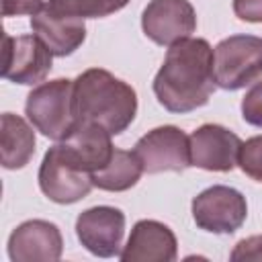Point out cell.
I'll return each instance as SVG.
<instances>
[{
    "label": "cell",
    "instance_id": "12",
    "mask_svg": "<svg viewBox=\"0 0 262 262\" xmlns=\"http://www.w3.org/2000/svg\"><path fill=\"white\" fill-rule=\"evenodd\" d=\"M63 237L55 223L29 219L8 237V256L12 262H55L61 258Z\"/></svg>",
    "mask_w": 262,
    "mask_h": 262
},
{
    "label": "cell",
    "instance_id": "17",
    "mask_svg": "<svg viewBox=\"0 0 262 262\" xmlns=\"http://www.w3.org/2000/svg\"><path fill=\"white\" fill-rule=\"evenodd\" d=\"M141 174H143V166L139 158L135 156V151H125V149L115 147L106 166H102L100 170L92 174V182L100 190L123 192L135 186Z\"/></svg>",
    "mask_w": 262,
    "mask_h": 262
},
{
    "label": "cell",
    "instance_id": "10",
    "mask_svg": "<svg viewBox=\"0 0 262 262\" xmlns=\"http://www.w3.org/2000/svg\"><path fill=\"white\" fill-rule=\"evenodd\" d=\"M141 29L156 45H174L196 31V12L188 0H151L141 14Z\"/></svg>",
    "mask_w": 262,
    "mask_h": 262
},
{
    "label": "cell",
    "instance_id": "14",
    "mask_svg": "<svg viewBox=\"0 0 262 262\" xmlns=\"http://www.w3.org/2000/svg\"><path fill=\"white\" fill-rule=\"evenodd\" d=\"M178 256L174 231L154 219H141L133 225L119 258L123 262H172Z\"/></svg>",
    "mask_w": 262,
    "mask_h": 262
},
{
    "label": "cell",
    "instance_id": "1",
    "mask_svg": "<svg viewBox=\"0 0 262 262\" xmlns=\"http://www.w3.org/2000/svg\"><path fill=\"white\" fill-rule=\"evenodd\" d=\"M215 88L213 47L209 41L188 37L170 45L154 78V94L166 111H196L209 102Z\"/></svg>",
    "mask_w": 262,
    "mask_h": 262
},
{
    "label": "cell",
    "instance_id": "18",
    "mask_svg": "<svg viewBox=\"0 0 262 262\" xmlns=\"http://www.w3.org/2000/svg\"><path fill=\"white\" fill-rule=\"evenodd\" d=\"M49 4L78 18H102L125 8L129 0H49Z\"/></svg>",
    "mask_w": 262,
    "mask_h": 262
},
{
    "label": "cell",
    "instance_id": "9",
    "mask_svg": "<svg viewBox=\"0 0 262 262\" xmlns=\"http://www.w3.org/2000/svg\"><path fill=\"white\" fill-rule=\"evenodd\" d=\"M80 244L98 258L119 256L125 235V213L117 207L98 205L82 211L76 219Z\"/></svg>",
    "mask_w": 262,
    "mask_h": 262
},
{
    "label": "cell",
    "instance_id": "4",
    "mask_svg": "<svg viewBox=\"0 0 262 262\" xmlns=\"http://www.w3.org/2000/svg\"><path fill=\"white\" fill-rule=\"evenodd\" d=\"M92 186V172L86 170L61 141L45 151L39 168V188L49 201L72 205L88 196Z\"/></svg>",
    "mask_w": 262,
    "mask_h": 262
},
{
    "label": "cell",
    "instance_id": "19",
    "mask_svg": "<svg viewBox=\"0 0 262 262\" xmlns=\"http://www.w3.org/2000/svg\"><path fill=\"white\" fill-rule=\"evenodd\" d=\"M237 166L246 176H250L256 182H262V135L250 137L242 143Z\"/></svg>",
    "mask_w": 262,
    "mask_h": 262
},
{
    "label": "cell",
    "instance_id": "21",
    "mask_svg": "<svg viewBox=\"0 0 262 262\" xmlns=\"http://www.w3.org/2000/svg\"><path fill=\"white\" fill-rule=\"evenodd\" d=\"M233 262L237 260H262V235H252L239 239L229 256Z\"/></svg>",
    "mask_w": 262,
    "mask_h": 262
},
{
    "label": "cell",
    "instance_id": "23",
    "mask_svg": "<svg viewBox=\"0 0 262 262\" xmlns=\"http://www.w3.org/2000/svg\"><path fill=\"white\" fill-rule=\"evenodd\" d=\"M43 6V0H2V16L35 14Z\"/></svg>",
    "mask_w": 262,
    "mask_h": 262
},
{
    "label": "cell",
    "instance_id": "7",
    "mask_svg": "<svg viewBox=\"0 0 262 262\" xmlns=\"http://www.w3.org/2000/svg\"><path fill=\"white\" fill-rule=\"evenodd\" d=\"M143 172H184L190 166V139L174 125H162L147 131L133 147Z\"/></svg>",
    "mask_w": 262,
    "mask_h": 262
},
{
    "label": "cell",
    "instance_id": "5",
    "mask_svg": "<svg viewBox=\"0 0 262 262\" xmlns=\"http://www.w3.org/2000/svg\"><path fill=\"white\" fill-rule=\"evenodd\" d=\"M262 76V37L231 35L213 49V78L223 90H239Z\"/></svg>",
    "mask_w": 262,
    "mask_h": 262
},
{
    "label": "cell",
    "instance_id": "13",
    "mask_svg": "<svg viewBox=\"0 0 262 262\" xmlns=\"http://www.w3.org/2000/svg\"><path fill=\"white\" fill-rule=\"evenodd\" d=\"M31 27L55 57L72 55L86 39L84 18L59 12L49 2L31 16Z\"/></svg>",
    "mask_w": 262,
    "mask_h": 262
},
{
    "label": "cell",
    "instance_id": "15",
    "mask_svg": "<svg viewBox=\"0 0 262 262\" xmlns=\"http://www.w3.org/2000/svg\"><path fill=\"white\" fill-rule=\"evenodd\" d=\"M61 143L92 174L96 170H100L102 166H106V162L111 160V156L115 151L111 133L104 127L86 123V121H78V125L72 129V133Z\"/></svg>",
    "mask_w": 262,
    "mask_h": 262
},
{
    "label": "cell",
    "instance_id": "16",
    "mask_svg": "<svg viewBox=\"0 0 262 262\" xmlns=\"http://www.w3.org/2000/svg\"><path fill=\"white\" fill-rule=\"evenodd\" d=\"M35 131L18 115L0 117V162L6 170L25 168L35 156Z\"/></svg>",
    "mask_w": 262,
    "mask_h": 262
},
{
    "label": "cell",
    "instance_id": "3",
    "mask_svg": "<svg viewBox=\"0 0 262 262\" xmlns=\"http://www.w3.org/2000/svg\"><path fill=\"white\" fill-rule=\"evenodd\" d=\"M25 113L41 135L53 141H63L78 125L74 80L55 78L37 84L27 96Z\"/></svg>",
    "mask_w": 262,
    "mask_h": 262
},
{
    "label": "cell",
    "instance_id": "11",
    "mask_svg": "<svg viewBox=\"0 0 262 262\" xmlns=\"http://www.w3.org/2000/svg\"><path fill=\"white\" fill-rule=\"evenodd\" d=\"M190 166L209 172H231L237 166L242 139L223 125L205 123L190 133Z\"/></svg>",
    "mask_w": 262,
    "mask_h": 262
},
{
    "label": "cell",
    "instance_id": "8",
    "mask_svg": "<svg viewBox=\"0 0 262 262\" xmlns=\"http://www.w3.org/2000/svg\"><path fill=\"white\" fill-rule=\"evenodd\" d=\"M4 66L2 76L23 86L45 82L51 72L53 53L37 35L10 37L4 35Z\"/></svg>",
    "mask_w": 262,
    "mask_h": 262
},
{
    "label": "cell",
    "instance_id": "2",
    "mask_svg": "<svg viewBox=\"0 0 262 262\" xmlns=\"http://www.w3.org/2000/svg\"><path fill=\"white\" fill-rule=\"evenodd\" d=\"M78 121L104 127L111 135L123 133L137 115V92L106 70L90 68L74 80Z\"/></svg>",
    "mask_w": 262,
    "mask_h": 262
},
{
    "label": "cell",
    "instance_id": "6",
    "mask_svg": "<svg viewBox=\"0 0 262 262\" xmlns=\"http://www.w3.org/2000/svg\"><path fill=\"white\" fill-rule=\"evenodd\" d=\"M192 219L209 233H233L248 217L246 196L231 186H209L192 199Z\"/></svg>",
    "mask_w": 262,
    "mask_h": 262
},
{
    "label": "cell",
    "instance_id": "22",
    "mask_svg": "<svg viewBox=\"0 0 262 262\" xmlns=\"http://www.w3.org/2000/svg\"><path fill=\"white\" fill-rule=\"evenodd\" d=\"M233 12L239 20L262 23V0H233Z\"/></svg>",
    "mask_w": 262,
    "mask_h": 262
},
{
    "label": "cell",
    "instance_id": "20",
    "mask_svg": "<svg viewBox=\"0 0 262 262\" xmlns=\"http://www.w3.org/2000/svg\"><path fill=\"white\" fill-rule=\"evenodd\" d=\"M242 117L248 125L262 127V80H258L242 100Z\"/></svg>",
    "mask_w": 262,
    "mask_h": 262
}]
</instances>
